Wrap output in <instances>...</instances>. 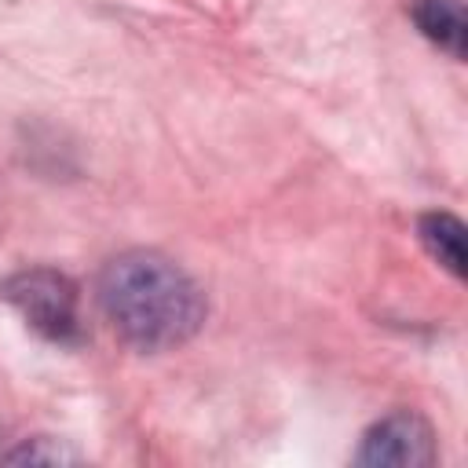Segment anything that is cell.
I'll list each match as a JSON object with an SVG mask.
<instances>
[{
  "instance_id": "6da1fadb",
  "label": "cell",
  "mask_w": 468,
  "mask_h": 468,
  "mask_svg": "<svg viewBox=\"0 0 468 468\" xmlns=\"http://www.w3.org/2000/svg\"><path fill=\"white\" fill-rule=\"evenodd\" d=\"M99 307L135 351H168L205 322L201 289L161 252H124L99 278Z\"/></svg>"
},
{
  "instance_id": "7a4b0ae2",
  "label": "cell",
  "mask_w": 468,
  "mask_h": 468,
  "mask_svg": "<svg viewBox=\"0 0 468 468\" xmlns=\"http://www.w3.org/2000/svg\"><path fill=\"white\" fill-rule=\"evenodd\" d=\"M0 300H7L33 333L69 344L80 333L77 322V289L66 274L48 271V267H33V271H18L0 285Z\"/></svg>"
},
{
  "instance_id": "3957f363",
  "label": "cell",
  "mask_w": 468,
  "mask_h": 468,
  "mask_svg": "<svg viewBox=\"0 0 468 468\" xmlns=\"http://www.w3.org/2000/svg\"><path fill=\"white\" fill-rule=\"evenodd\" d=\"M358 464H431L435 461V435L424 417L417 413H391L380 424H373L362 439V450L355 457Z\"/></svg>"
},
{
  "instance_id": "277c9868",
  "label": "cell",
  "mask_w": 468,
  "mask_h": 468,
  "mask_svg": "<svg viewBox=\"0 0 468 468\" xmlns=\"http://www.w3.org/2000/svg\"><path fill=\"white\" fill-rule=\"evenodd\" d=\"M413 22L420 26V33L428 40H435L453 58L464 55L468 26H464V4L461 0H417L413 4Z\"/></svg>"
},
{
  "instance_id": "5b68a950",
  "label": "cell",
  "mask_w": 468,
  "mask_h": 468,
  "mask_svg": "<svg viewBox=\"0 0 468 468\" xmlns=\"http://www.w3.org/2000/svg\"><path fill=\"white\" fill-rule=\"evenodd\" d=\"M420 241L450 274H464V223L450 212H428L420 216Z\"/></svg>"
}]
</instances>
